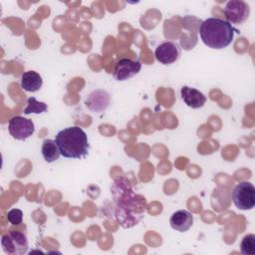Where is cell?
Listing matches in <instances>:
<instances>
[{
	"mask_svg": "<svg viewBox=\"0 0 255 255\" xmlns=\"http://www.w3.org/2000/svg\"><path fill=\"white\" fill-rule=\"evenodd\" d=\"M112 193L115 199L114 215L120 225L124 228L136 225L146 211L145 198L134 192L126 178H119L114 182Z\"/></svg>",
	"mask_w": 255,
	"mask_h": 255,
	"instance_id": "6da1fadb",
	"label": "cell"
},
{
	"mask_svg": "<svg viewBox=\"0 0 255 255\" xmlns=\"http://www.w3.org/2000/svg\"><path fill=\"white\" fill-rule=\"evenodd\" d=\"M235 32L238 31L230 23L215 17L207 18L201 22L199 27V35L203 44L215 50H220L230 45Z\"/></svg>",
	"mask_w": 255,
	"mask_h": 255,
	"instance_id": "7a4b0ae2",
	"label": "cell"
},
{
	"mask_svg": "<svg viewBox=\"0 0 255 255\" xmlns=\"http://www.w3.org/2000/svg\"><path fill=\"white\" fill-rule=\"evenodd\" d=\"M55 141L61 155L66 158H83L88 155L90 143L88 135L81 128L68 127L57 132Z\"/></svg>",
	"mask_w": 255,
	"mask_h": 255,
	"instance_id": "3957f363",
	"label": "cell"
},
{
	"mask_svg": "<svg viewBox=\"0 0 255 255\" xmlns=\"http://www.w3.org/2000/svg\"><path fill=\"white\" fill-rule=\"evenodd\" d=\"M232 201L241 210H251L255 206V187L249 181H241L232 190Z\"/></svg>",
	"mask_w": 255,
	"mask_h": 255,
	"instance_id": "277c9868",
	"label": "cell"
},
{
	"mask_svg": "<svg viewBox=\"0 0 255 255\" xmlns=\"http://www.w3.org/2000/svg\"><path fill=\"white\" fill-rule=\"evenodd\" d=\"M1 246L8 255H23L28 251V240L24 233L11 231L1 237Z\"/></svg>",
	"mask_w": 255,
	"mask_h": 255,
	"instance_id": "5b68a950",
	"label": "cell"
},
{
	"mask_svg": "<svg viewBox=\"0 0 255 255\" xmlns=\"http://www.w3.org/2000/svg\"><path fill=\"white\" fill-rule=\"evenodd\" d=\"M225 21L232 24H242L245 22L250 14L249 5L242 0L228 1L223 9Z\"/></svg>",
	"mask_w": 255,
	"mask_h": 255,
	"instance_id": "8992f818",
	"label": "cell"
},
{
	"mask_svg": "<svg viewBox=\"0 0 255 255\" xmlns=\"http://www.w3.org/2000/svg\"><path fill=\"white\" fill-rule=\"evenodd\" d=\"M8 130L13 138L25 140L34 133L35 126L31 120L21 116H15L8 123Z\"/></svg>",
	"mask_w": 255,
	"mask_h": 255,
	"instance_id": "52a82bcc",
	"label": "cell"
},
{
	"mask_svg": "<svg viewBox=\"0 0 255 255\" xmlns=\"http://www.w3.org/2000/svg\"><path fill=\"white\" fill-rule=\"evenodd\" d=\"M155 59L162 65H170L176 62L180 56V47L177 43L165 41L159 44L154 52Z\"/></svg>",
	"mask_w": 255,
	"mask_h": 255,
	"instance_id": "ba28073f",
	"label": "cell"
},
{
	"mask_svg": "<svg viewBox=\"0 0 255 255\" xmlns=\"http://www.w3.org/2000/svg\"><path fill=\"white\" fill-rule=\"evenodd\" d=\"M141 69V64L138 61H132L128 58L121 59L117 62L113 77L115 80L123 82L128 80L138 74Z\"/></svg>",
	"mask_w": 255,
	"mask_h": 255,
	"instance_id": "9c48e42d",
	"label": "cell"
},
{
	"mask_svg": "<svg viewBox=\"0 0 255 255\" xmlns=\"http://www.w3.org/2000/svg\"><path fill=\"white\" fill-rule=\"evenodd\" d=\"M111 104L110 94L102 89H97L89 93L85 99L86 107L94 113L106 111Z\"/></svg>",
	"mask_w": 255,
	"mask_h": 255,
	"instance_id": "30bf717a",
	"label": "cell"
},
{
	"mask_svg": "<svg viewBox=\"0 0 255 255\" xmlns=\"http://www.w3.org/2000/svg\"><path fill=\"white\" fill-rule=\"evenodd\" d=\"M180 96L184 104L191 109H199L206 102V97L202 92L188 86H183L180 89Z\"/></svg>",
	"mask_w": 255,
	"mask_h": 255,
	"instance_id": "8fae6325",
	"label": "cell"
},
{
	"mask_svg": "<svg viewBox=\"0 0 255 255\" xmlns=\"http://www.w3.org/2000/svg\"><path fill=\"white\" fill-rule=\"evenodd\" d=\"M169 223L172 229L178 232H185L193 224V215L185 209L177 210L170 216Z\"/></svg>",
	"mask_w": 255,
	"mask_h": 255,
	"instance_id": "7c38bea8",
	"label": "cell"
},
{
	"mask_svg": "<svg viewBox=\"0 0 255 255\" xmlns=\"http://www.w3.org/2000/svg\"><path fill=\"white\" fill-rule=\"evenodd\" d=\"M42 85V77L35 71L24 72L21 76V88L26 92H37L41 89Z\"/></svg>",
	"mask_w": 255,
	"mask_h": 255,
	"instance_id": "4fadbf2b",
	"label": "cell"
},
{
	"mask_svg": "<svg viewBox=\"0 0 255 255\" xmlns=\"http://www.w3.org/2000/svg\"><path fill=\"white\" fill-rule=\"evenodd\" d=\"M41 152L43 155V158L45 159L46 162H54L57 159H59L61 152L60 149L56 143L55 140L47 138L43 141L42 147H41Z\"/></svg>",
	"mask_w": 255,
	"mask_h": 255,
	"instance_id": "5bb4252c",
	"label": "cell"
},
{
	"mask_svg": "<svg viewBox=\"0 0 255 255\" xmlns=\"http://www.w3.org/2000/svg\"><path fill=\"white\" fill-rule=\"evenodd\" d=\"M47 105L43 102L37 101L34 97H30L27 100V107L24 110L25 115H30V114H42L47 112Z\"/></svg>",
	"mask_w": 255,
	"mask_h": 255,
	"instance_id": "9a60e30c",
	"label": "cell"
},
{
	"mask_svg": "<svg viewBox=\"0 0 255 255\" xmlns=\"http://www.w3.org/2000/svg\"><path fill=\"white\" fill-rule=\"evenodd\" d=\"M240 252L244 255L255 254V235L254 234H247L242 238L240 243Z\"/></svg>",
	"mask_w": 255,
	"mask_h": 255,
	"instance_id": "2e32d148",
	"label": "cell"
},
{
	"mask_svg": "<svg viewBox=\"0 0 255 255\" xmlns=\"http://www.w3.org/2000/svg\"><path fill=\"white\" fill-rule=\"evenodd\" d=\"M7 220L12 225H19L23 221V212L18 208H13L7 213Z\"/></svg>",
	"mask_w": 255,
	"mask_h": 255,
	"instance_id": "e0dca14e",
	"label": "cell"
}]
</instances>
